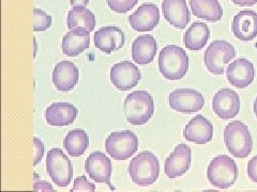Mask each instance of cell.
<instances>
[{
	"label": "cell",
	"mask_w": 257,
	"mask_h": 192,
	"mask_svg": "<svg viewBox=\"0 0 257 192\" xmlns=\"http://www.w3.org/2000/svg\"><path fill=\"white\" fill-rule=\"evenodd\" d=\"M189 57L180 46L167 45L159 54L160 73L167 80H180L189 70Z\"/></svg>",
	"instance_id": "obj_1"
},
{
	"label": "cell",
	"mask_w": 257,
	"mask_h": 192,
	"mask_svg": "<svg viewBox=\"0 0 257 192\" xmlns=\"http://www.w3.org/2000/svg\"><path fill=\"white\" fill-rule=\"evenodd\" d=\"M126 121L134 126H142L149 122L155 114V100L146 91H135L128 94L123 102Z\"/></svg>",
	"instance_id": "obj_2"
},
{
	"label": "cell",
	"mask_w": 257,
	"mask_h": 192,
	"mask_svg": "<svg viewBox=\"0 0 257 192\" xmlns=\"http://www.w3.org/2000/svg\"><path fill=\"white\" fill-rule=\"evenodd\" d=\"M128 175L135 185L148 187L154 185L160 175V162L151 152H142L128 164Z\"/></svg>",
	"instance_id": "obj_3"
},
{
	"label": "cell",
	"mask_w": 257,
	"mask_h": 192,
	"mask_svg": "<svg viewBox=\"0 0 257 192\" xmlns=\"http://www.w3.org/2000/svg\"><path fill=\"white\" fill-rule=\"evenodd\" d=\"M224 142L229 153L236 158H246L253 148V139L248 127L240 121H232L226 125Z\"/></svg>",
	"instance_id": "obj_4"
},
{
	"label": "cell",
	"mask_w": 257,
	"mask_h": 192,
	"mask_svg": "<svg viewBox=\"0 0 257 192\" xmlns=\"http://www.w3.org/2000/svg\"><path fill=\"white\" fill-rule=\"evenodd\" d=\"M207 178L212 186L219 189L231 187L238 178V168L235 160L226 155L216 156L208 166Z\"/></svg>",
	"instance_id": "obj_5"
},
{
	"label": "cell",
	"mask_w": 257,
	"mask_h": 192,
	"mask_svg": "<svg viewBox=\"0 0 257 192\" xmlns=\"http://www.w3.org/2000/svg\"><path fill=\"white\" fill-rule=\"evenodd\" d=\"M46 171L53 182L58 187H67L73 178V166L62 150L54 148L46 156Z\"/></svg>",
	"instance_id": "obj_6"
},
{
	"label": "cell",
	"mask_w": 257,
	"mask_h": 192,
	"mask_svg": "<svg viewBox=\"0 0 257 192\" xmlns=\"http://www.w3.org/2000/svg\"><path fill=\"white\" fill-rule=\"evenodd\" d=\"M139 150L138 136L130 130L111 132L105 140L106 153L115 160H126Z\"/></svg>",
	"instance_id": "obj_7"
},
{
	"label": "cell",
	"mask_w": 257,
	"mask_h": 192,
	"mask_svg": "<svg viewBox=\"0 0 257 192\" xmlns=\"http://www.w3.org/2000/svg\"><path fill=\"white\" fill-rule=\"evenodd\" d=\"M204 63L213 75H223L225 66L236 57L234 46L226 41H214L205 52Z\"/></svg>",
	"instance_id": "obj_8"
},
{
	"label": "cell",
	"mask_w": 257,
	"mask_h": 192,
	"mask_svg": "<svg viewBox=\"0 0 257 192\" xmlns=\"http://www.w3.org/2000/svg\"><path fill=\"white\" fill-rule=\"evenodd\" d=\"M142 79L140 68L130 61H121L110 68V82L116 89L128 91L139 84Z\"/></svg>",
	"instance_id": "obj_9"
},
{
	"label": "cell",
	"mask_w": 257,
	"mask_h": 192,
	"mask_svg": "<svg viewBox=\"0 0 257 192\" xmlns=\"http://www.w3.org/2000/svg\"><path fill=\"white\" fill-rule=\"evenodd\" d=\"M168 102L173 110L181 114H194L203 109L205 98L203 94L192 89H178L168 96Z\"/></svg>",
	"instance_id": "obj_10"
},
{
	"label": "cell",
	"mask_w": 257,
	"mask_h": 192,
	"mask_svg": "<svg viewBox=\"0 0 257 192\" xmlns=\"http://www.w3.org/2000/svg\"><path fill=\"white\" fill-rule=\"evenodd\" d=\"M85 171L89 178L95 182L106 184L112 189V185L110 184L112 166L110 159L102 152H93L85 162Z\"/></svg>",
	"instance_id": "obj_11"
},
{
	"label": "cell",
	"mask_w": 257,
	"mask_h": 192,
	"mask_svg": "<svg viewBox=\"0 0 257 192\" xmlns=\"http://www.w3.org/2000/svg\"><path fill=\"white\" fill-rule=\"evenodd\" d=\"M191 160L192 152L189 146L183 143L178 144L165 160L164 172L167 178H176L186 174L191 166Z\"/></svg>",
	"instance_id": "obj_12"
},
{
	"label": "cell",
	"mask_w": 257,
	"mask_h": 192,
	"mask_svg": "<svg viewBox=\"0 0 257 192\" xmlns=\"http://www.w3.org/2000/svg\"><path fill=\"white\" fill-rule=\"evenodd\" d=\"M212 109L220 118H236L240 111V98L237 92L228 88L216 92L212 100Z\"/></svg>",
	"instance_id": "obj_13"
},
{
	"label": "cell",
	"mask_w": 257,
	"mask_h": 192,
	"mask_svg": "<svg viewBox=\"0 0 257 192\" xmlns=\"http://www.w3.org/2000/svg\"><path fill=\"white\" fill-rule=\"evenodd\" d=\"M124 34L119 27L106 26L94 32V46L102 52L110 54L121 50L124 45Z\"/></svg>",
	"instance_id": "obj_14"
},
{
	"label": "cell",
	"mask_w": 257,
	"mask_h": 192,
	"mask_svg": "<svg viewBox=\"0 0 257 192\" xmlns=\"http://www.w3.org/2000/svg\"><path fill=\"white\" fill-rule=\"evenodd\" d=\"M160 22V11L155 4H143L128 16V24L138 32H150Z\"/></svg>",
	"instance_id": "obj_15"
},
{
	"label": "cell",
	"mask_w": 257,
	"mask_h": 192,
	"mask_svg": "<svg viewBox=\"0 0 257 192\" xmlns=\"http://www.w3.org/2000/svg\"><path fill=\"white\" fill-rule=\"evenodd\" d=\"M226 76L229 84L237 89H245L254 82L255 68L253 63L245 58L236 59L227 66Z\"/></svg>",
	"instance_id": "obj_16"
},
{
	"label": "cell",
	"mask_w": 257,
	"mask_h": 192,
	"mask_svg": "<svg viewBox=\"0 0 257 192\" xmlns=\"http://www.w3.org/2000/svg\"><path fill=\"white\" fill-rule=\"evenodd\" d=\"M231 31L240 41H252L257 36V12L242 10L237 13L231 24Z\"/></svg>",
	"instance_id": "obj_17"
},
{
	"label": "cell",
	"mask_w": 257,
	"mask_h": 192,
	"mask_svg": "<svg viewBox=\"0 0 257 192\" xmlns=\"http://www.w3.org/2000/svg\"><path fill=\"white\" fill-rule=\"evenodd\" d=\"M53 84L60 92H70L78 82L79 72L77 66L71 61H60L53 70Z\"/></svg>",
	"instance_id": "obj_18"
},
{
	"label": "cell",
	"mask_w": 257,
	"mask_h": 192,
	"mask_svg": "<svg viewBox=\"0 0 257 192\" xmlns=\"http://www.w3.org/2000/svg\"><path fill=\"white\" fill-rule=\"evenodd\" d=\"M183 137L195 144H206L213 138V125L202 114L193 118L183 130Z\"/></svg>",
	"instance_id": "obj_19"
},
{
	"label": "cell",
	"mask_w": 257,
	"mask_h": 192,
	"mask_svg": "<svg viewBox=\"0 0 257 192\" xmlns=\"http://www.w3.org/2000/svg\"><path fill=\"white\" fill-rule=\"evenodd\" d=\"M78 110L71 102H54L45 110L46 123L55 127L69 126L77 118Z\"/></svg>",
	"instance_id": "obj_20"
},
{
	"label": "cell",
	"mask_w": 257,
	"mask_h": 192,
	"mask_svg": "<svg viewBox=\"0 0 257 192\" xmlns=\"http://www.w3.org/2000/svg\"><path fill=\"white\" fill-rule=\"evenodd\" d=\"M162 12L166 22L177 29L187 28L191 22L186 0H163Z\"/></svg>",
	"instance_id": "obj_21"
},
{
	"label": "cell",
	"mask_w": 257,
	"mask_h": 192,
	"mask_svg": "<svg viewBox=\"0 0 257 192\" xmlns=\"http://www.w3.org/2000/svg\"><path fill=\"white\" fill-rule=\"evenodd\" d=\"M90 31L85 28L71 29L63 36L61 42L62 52L68 57H77L89 48Z\"/></svg>",
	"instance_id": "obj_22"
},
{
	"label": "cell",
	"mask_w": 257,
	"mask_h": 192,
	"mask_svg": "<svg viewBox=\"0 0 257 192\" xmlns=\"http://www.w3.org/2000/svg\"><path fill=\"white\" fill-rule=\"evenodd\" d=\"M158 43L154 36L144 34L138 36L132 44V59L139 66H146L155 60Z\"/></svg>",
	"instance_id": "obj_23"
},
{
	"label": "cell",
	"mask_w": 257,
	"mask_h": 192,
	"mask_svg": "<svg viewBox=\"0 0 257 192\" xmlns=\"http://www.w3.org/2000/svg\"><path fill=\"white\" fill-rule=\"evenodd\" d=\"M193 15L210 22H215L223 18V8L218 0H190Z\"/></svg>",
	"instance_id": "obj_24"
},
{
	"label": "cell",
	"mask_w": 257,
	"mask_h": 192,
	"mask_svg": "<svg viewBox=\"0 0 257 192\" xmlns=\"http://www.w3.org/2000/svg\"><path fill=\"white\" fill-rule=\"evenodd\" d=\"M209 38H210V29L207 24L196 22L192 24L184 32L183 43L190 50H200L206 46Z\"/></svg>",
	"instance_id": "obj_25"
},
{
	"label": "cell",
	"mask_w": 257,
	"mask_h": 192,
	"mask_svg": "<svg viewBox=\"0 0 257 192\" xmlns=\"http://www.w3.org/2000/svg\"><path fill=\"white\" fill-rule=\"evenodd\" d=\"M67 25L70 30L85 28L91 32L95 27V16L89 9H87L86 6H73V9L68 13Z\"/></svg>",
	"instance_id": "obj_26"
},
{
	"label": "cell",
	"mask_w": 257,
	"mask_h": 192,
	"mask_svg": "<svg viewBox=\"0 0 257 192\" xmlns=\"http://www.w3.org/2000/svg\"><path fill=\"white\" fill-rule=\"evenodd\" d=\"M63 146L71 157H80L89 148V137L84 130H73L67 134Z\"/></svg>",
	"instance_id": "obj_27"
},
{
	"label": "cell",
	"mask_w": 257,
	"mask_h": 192,
	"mask_svg": "<svg viewBox=\"0 0 257 192\" xmlns=\"http://www.w3.org/2000/svg\"><path fill=\"white\" fill-rule=\"evenodd\" d=\"M34 31L35 32H43L51 28L53 18L51 15H48L46 12H44L41 9H34Z\"/></svg>",
	"instance_id": "obj_28"
},
{
	"label": "cell",
	"mask_w": 257,
	"mask_h": 192,
	"mask_svg": "<svg viewBox=\"0 0 257 192\" xmlns=\"http://www.w3.org/2000/svg\"><path fill=\"white\" fill-rule=\"evenodd\" d=\"M139 0H106V4L111 11L124 14L131 11L138 4Z\"/></svg>",
	"instance_id": "obj_29"
},
{
	"label": "cell",
	"mask_w": 257,
	"mask_h": 192,
	"mask_svg": "<svg viewBox=\"0 0 257 192\" xmlns=\"http://www.w3.org/2000/svg\"><path fill=\"white\" fill-rule=\"evenodd\" d=\"M72 191H95V186L86 178V176L82 175L75 178Z\"/></svg>",
	"instance_id": "obj_30"
},
{
	"label": "cell",
	"mask_w": 257,
	"mask_h": 192,
	"mask_svg": "<svg viewBox=\"0 0 257 192\" xmlns=\"http://www.w3.org/2000/svg\"><path fill=\"white\" fill-rule=\"evenodd\" d=\"M34 144H35V160L34 166L39 164L41 162V160L44 156V146L42 141L39 138H34Z\"/></svg>",
	"instance_id": "obj_31"
},
{
	"label": "cell",
	"mask_w": 257,
	"mask_h": 192,
	"mask_svg": "<svg viewBox=\"0 0 257 192\" xmlns=\"http://www.w3.org/2000/svg\"><path fill=\"white\" fill-rule=\"evenodd\" d=\"M247 175L252 182H257V155L247 164Z\"/></svg>",
	"instance_id": "obj_32"
},
{
	"label": "cell",
	"mask_w": 257,
	"mask_h": 192,
	"mask_svg": "<svg viewBox=\"0 0 257 192\" xmlns=\"http://www.w3.org/2000/svg\"><path fill=\"white\" fill-rule=\"evenodd\" d=\"M231 2L240 6H253L257 4V0H231Z\"/></svg>",
	"instance_id": "obj_33"
},
{
	"label": "cell",
	"mask_w": 257,
	"mask_h": 192,
	"mask_svg": "<svg viewBox=\"0 0 257 192\" xmlns=\"http://www.w3.org/2000/svg\"><path fill=\"white\" fill-rule=\"evenodd\" d=\"M70 4L72 6H87L88 4H89V0H70Z\"/></svg>",
	"instance_id": "obj_34"
},
{
	"label": "cell",
	"mask_w": 257,
	"mask_h": 192,
	"mask_svg": "<svg viewBox=\"0 0 257 192\" xmlns=\"http://www.w3.org/2000/svg\"><path fill=\"white\" fill-rule=\"evenodd\" d=\"M253 110H254V114H255V116H256V118H257V98H256V100H255V102H254Z\"/></svg>",
	"instance_id": "obj_35"
},
{
	"label": "cell",
	"mask_w": 257,
	"mask_h": 192,
	"mask_svg": "<svg viewBox=\"0 0 257 192\" xmlns=\"http://www.w3.org/2000/svg\"><path fill=\"white\" fill-rule=\"evenodd\" d=\"M255 47H256V48H257V42H256V43H255Z\"/></svg>",
	"instance_id": "obj_36"
}]
</instances>
